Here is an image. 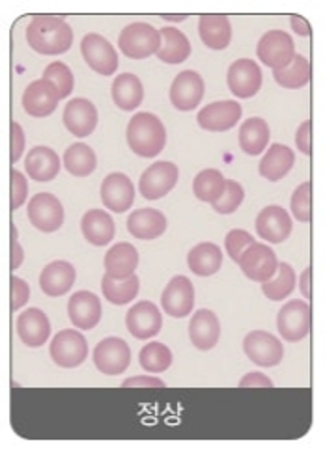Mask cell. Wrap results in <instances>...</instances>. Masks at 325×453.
Returning a JSON list of instances; mask_svg holds the SVG:
<instances>
[{"mask_svg": "<svg viewBox=\"0 0 325 453\" xmlns=\"http://www.w3.org/2000/svg\"><path fill=\"white\" fill-rule=\"evenodd\" d=\"M256 55H259V60L264 65L271 69H282L296 58L294 38L284 30H269L260 38Z\"/></svg>", "mask_w": 325, "mask_h": 453, "instance_id": "cell-6", "label": "cell"}, {"mask_svg": "<svg viewBox=\"0 0 325 453\" xmlns=\"http://www.w3.org/2000/svg\"><path fill=\"white\" fill-rule=\"evenodd\" d=\"M141 280L139 276L133 274L126 280H116V278L105 274L104 280H101V291H104V297L116 306H124L129 304L136 295H139Z\"/></svg>", "mask_w": 325, "mask_h": 453, "instance_id": "cell-38", "label": "cell"}, {"mask_svg": "<svg viewBox=\"0 0 325 453\" xmlns=\"http://www.w3.org/2000/svg\"><path fill=\"white\" fill-rule=\"evenodd\" d=\"M298 284V278H296V271L290 264H279V271L277 274L271 278V280L262 284V293L266 295V299L273 301V303H279L288 299L290 295L294 293Z\"/></svg>", "mask_w": 325, "mask_h": 453, "instance_id": "cell-40", "label": "cell"}, {"mask_svg": "<svg viewBox=\"0 0 325 453\" xmlns=\"http://www.w3.org/2000/svg\"><path fill=\"white\" fill-rule=\"evenodd\" d=\"M64 166L75 178H89L97 166V157L90 146L75 142L64 151Z\"/></svg>", "mask_w": 325, "mask_h": 453, "instance_id": "cell-37", "label": "cell"}, {"mask_svg": "<svg viewBox=\"0 0 325 453\" xmlns=\"http://www.w3.org/2000/svg\"><path fill=\"white\" fill-rule=\"evenodd\" d=\"M292 217L281 205H267L256 217V234L271 245H281L292 234Z\"/></svg>", "mask_w": 325, "mask_h": 453, "instance_id": "cell-18", "label": "cell"}, {"mask_svg": "<svg viewBox=\"0 0 325 453\" xmlns=\"http://www.w3.org/2000/svg\"><path fill=\"white\" fill-rule=\"evenodd\" d=\"M290 211L298 222H311L313 220V183L305 181L290 198Z\"/></svg>", "mask_w": 325, "mask_h": 453, "instance_id": "cell-42", "label": "cell"}, {"mask_svg": "<svg viewBox=\"0 0 325 453\" xmlns=\"http://www.w3.org/2000/svg\"><path fill=\"white\" fill-rule=\"evenodd\" d=\"M187 265L197 276H212L222 265V252L213 242H200L187 254Z\"/></svg>", "mask_w": 325, "mask_h": 453, "instance_id": "cell-35", "label": "cell"}, {"mask_svg": "<svg viewBox=\"0 0 325 453\" xmlns=\"http://www.w3.org/2000/svg\"><path fill=\"white\" fill-rule=\"evenodd\" d=\"M294 165H296L294 150H290L286 144H273L262 157V161L259 165V173L264 180L277 183L288 176L290 170L294 168Z\"/></svg>", "mask_w": 325, "mask_h": 453, "instance_id": "cell-28", "label": "cell"}, {"mask_svg": "<svg viewBox=\"0 0 325 453\" xmlns=\"http://www.w3.org/2000/svg\"><path fill=\"white\" fill-rule=\"evenodd\" d=\"M126 326L133 338L150 340L159 334L163 326V316L156 304L150 301H141L126 313Z\"/></svg>", "mask_w": 325, "mask_h": 453, "instance_id": "cell-19", "label": "cell"}, {"mask_svg": "<svg viewBox=\"0 0 325 453\" xmlns=\"http://www.w3.org/2000/svg\"><path fill=\"white\" fill-rule=\"evenodd\" d=\"M254 237L245 232V230H232L228 232L227 239H225V247H227V252L230 256V259L234 261V264H239L242 261V256L245 254V250L254 245Z\"/></svg>", "mask_w": 325, "mask_h": 453, "instance_id": "cell-45", "label": "cell"}, {"mask_svg": "<svg viewBox=\"0 0 325 453\" xmlns=\"http://www.w3.org/2000/svg\"><path fill=\"white\" fill-rule=\"evenodd\" d=\"M242 112H244L242 104L237 101H232V99L215 101L198 112L197 121L204 131L225 133V131H230L234 126H237V121L242 119Z\"/></svg>", "mask_w": 325, "mask_h": 453, "instance_id": "cell-16", "label": "cell"}, {"mask_svg": "<svg viewBox=\"0 0 325 453\" xmlns=\"http://www.w3.org/2000/svg\"><path fill=\"white\" fill-rule=\"evenodd\" d=\"M94 364L104 375L124 373L131 364V349L122 338H105L94 349Z\"/></svg>", "mask_w": 325, "mask_h": 453, "instance_id": "cell-14", "label": "cell"}, {"mask_svg": "<svg viewBox=\"0 0 325 453\" xmlns=\"http://www.w3.org/2000/svg\"><path fill=\"white\" fill-rule=\"evenodd\" d=\"M42 79H45V81H49V82H53V84L57 86V90H58V94H60L62 99L70 97V94L74 92V86H75L74 73H72V69L67 67L64 62H53V64H49V65L45 67V72H43V77H42Z\"/></svg>", "mask_w": 325, "mask_h": 453, "instance_id": "cell-43", "label": "cell"}, {"mask_svg": "<svg viewBox=\"0 0 325 453\" xmlns=\"http://www.w3.org/2000/svg\"><path fill=\"white\" fill-rule=\"evenodd\" d=\"M60 94L53 82L45 79L32 81L23 94V109L32 118H47L53 114L60 103Z\"/></svg>", "mask_w": 325, "mask_h": 453, "instance_id": "cell-15", "label": "cell"}, {"mask_svg": "<svg viewBox=\"0 0 325 453\" xmlns=\"http://www.w3.org/2000/svg\"><path fill=\"white\" fill-rule=\"evenodd\" d=\"M81 232L90 245L94 247H105L114 239L116 224L112 217L107 211L101 209H90L89 213H84L81 220Z\"/></svg>", "mask_w": 325, "mask_h": 453, "instance_id": "cell-30", "label": "cell"}, {"mask_svg": "<svg viewBox=\"0 0 325 453\" xmlns=\"http://www.w3.org/2000/svg\"><path fill=\"white\" fill-rule=\"evenodd\" d=\"M49 355L58 368H79L89 357V342L79 330H60L49 347Z\"/></svg>", "mask_w": 325, "mask_h": 453, "instance_id": "cell-5", "label": "cell"}, {"mask_svg": "<svg viewBox=\"0 0 325 453\" xmlns=\"http://www.w3.org/2000/svg\"><path fill=\"white\" fill-rule=\"evenodd\" d=\"M180 170L174 163L159 161L153 163L150 168L144 170L139 181V190L146 200H159L165 198L170 190L178 183Z\"/></svg>", "mask_w": 325, "mask_h": 453, "instance_id": "cell-9", "label": "cell"}, {"mask_svg": "<svg viewBox=\"0 0 325 453\" xmlns=\"http://www.w3.org/2000/svg\"><path fill=\"white\" fill-rule=\"evenodd\" d=\"M271 131L264 118H249L239 127V146L247 155H262L269 144Z\"/></svg>", "mask_w": 325, "mask_h": 453, "instance_id": "cell-34", "label": "cell"}, {"mask_svg": "<svg viewBox=\"0 0 325 453\" xmlns=\"http://www.w3.org/2000/svg\"><path fill=\"white\" fill-rule=\"evenodd\" d=\"M163 19H166V21H183L185 15H163Z\"/></svg>", "mask_w": 325, "mask_h": 453, "instance_id": "cell-55", "label": "cell"}, {"mask_svg": "<svg viewBox=\"0 0 325 453\" xmlns=\"http://www.w3.org/2000/svg\"><path fill=\"white\" fill-rule=\"evenodd\" d=\"M139 364L148 373H163L173 365V351L165 343L151 342L141 349Z\"/></svg>", "mask_w": 325, "mask_h": 453, "instance_id": "cell-41", "label": "cell"}, {"mask_svg": "<svg viewBox=\"0 0 325 453\" xmlns=\"http://www.w3.org/2000/svg\"><path fill=\"white\" fill-rule=\"evenodd\" d=\"M311 276H313V269L311 265L306 267L301 274V280H299V289H301V295L305 299H313V291H311Z\"/></svg>", "mask_w": 325, "mask_h": 453, "instance_id": "cell-53", "label": "cell"}, {"mask_svg": "<svg viewBox=\"0 0 325 453\" xmlns=\"http://www.w3.org/2000/svg\"><path fill=\"white\" fill-rule=\"evenodd\" d=\"M118 47L131 60H144L161 49V30L148 23H131L120 32Z\"/></svg>", "mask_w": 325, "mask_h": 453, "instance_id": "cell-3", "label": "cell"}, {"mask_svg": "<svg viewBox=\"0 0 325 453\" xmlns=\"http://www.w3.org/2000/svg\"><path fill=\"white\" fill-rule=\"evenodd\" d=\"M311 134H313V121L311 119H305L303 124L298 127V133H296V146L298 150L311 157L313 155V142H311Z\"/></svg>", "mask_w": 325, "mask_h": 453, "instance_id": "cell-48", "label": "cell"}, {"mask_svg": "<svg viewBox=\"0 0 325 453\" xmlns=\"http://www.w3.org/2000/svg\"><path fill=\"white\" fill-rule=\"evenodd\" d=\"M128 232L141 241H153L166 232V217L158 209H136L128 219Z\"/></svg>", "mask_w": 325, "mask_h": 453, "instance_id": "cell-26", "label": "cell"}, {"mask_svg": "<svg viewBox=\"0 0 325 453\" xmlns=\"http://www.w3.org/2000/svg\"><path fill=\"white\" fill-rule=\"evenodd\" d=\"M204 90H206L204 79L197 72L187 69V72L178 73L173 84H170L168 99L176 111L190 112V111H195L200 104L204 97Z\"/></svg>", "mask_w": 325, "mask_h": 453, "instance_id": "cell-12", "label": "cell"}, {"mask_svg": "<svg viewBox=\"0 0 325 453\" xmlns=\"http://www.w3.org/2000/svg\"><path fill=\"white\" fill-rule=\"evenodd\" d=\"M111 96L120 111H136L144 101V86L136 75L122 73L114 79Z\"/></svg>", "mask_w": 325, "mask_h": 453, "instance_id": "cell-31", "label": "cell"}, {"mask_svg": "<svg viewBox=\"0 0 325 453\" xmlns=\"http://www.w3.org/2000/svg\"><path fill=\"white\" fill-rule=\"evenodd\" d=\"M12 299H13V310H21L28 299H30V288L19 276L12 278Z\"/></svg>", "mask_w": 325, "mask_h": 453, "instance_id": "cell-47", "label": "cell"}, {"mask_svg": "<svg viewBox=\"0 0 325 453\" xmlns=\"http://www.w3.org/2000/svg\"><path fill=\"white\" fill-rule=\"evenodd\" d=\"M191 55V43L185 34L174 27L161 28V49L158 58L165 64H182Z\"/></svg>", "mask_w": 325, "mask_h": 453, "instance_id": "cell-33", "label": "cell"}, {"mask_svg": "<svg viewBox=\"0 0 325 453\" xmlns=\"http://www.w3.org/2000/svg\"><path fill=\"white\" fill-rule=\"evenodd\" d=\"M25 144H27V138H25V131L23 127L17 124V121H13L12 124V148H13V153H12V161L17 163L21 159V155L25 151Z\"/></svg>", "mask_w": 325, "mask_h": 453, "instance_id": "cell-49", "label": "cell"}, {"mask_svg": "<svg viewBox=\"0 0 325 453\" xmlns=\"http://www.w3.org/2000/svg\"><path fill=\"white\" fill-rule=\"evenodd\" d=\"M13 232V241H12V252H13V269H19L21 267V264H23V259H25V254H23V249H21V245H19V241H17V230H15V226L12 228Z\"/></svg>", "mask_w": 325, "mask_h": 453, "instance_id": "cell-54", "label": "cell"}, {"mask_svg": "<svg viewBox=\"0 0 325 453\" xmlns=\"http://www.w3.org/2000/svg\"><path fill=\"white\" fill-rule=\"evenodd\" d=\"M290 25H292V30L301 38H306V36H311V34H313L311 23L306 21L303 15H290Z\"/></svg>", "mask_w": 325, "mask_h": 453, "instance_id": "cell-52", "label": "cell"}, {"mask_svg": "<svg viewBox=\"0 0 325 453\" xmlns=\"http://www.w3.org/2000/svg\"><path fill=\"white\" fill-rule=\"evenodd\" d=\"M239 388H273V382L264 373L252 372L239 380Z\"/></svg>", "mask_w": 325, "mask_h": 453, "instance_id": "cell-50", "label": "cell"}, {"mask_svg": "<svg viewBox=\"0 0 325 453\" xmlns=\"http://www.w3.org/2000/svg\"><path fill=\"white\" fill-rule=\"evenodd\" d=\"M279 334L288 343H298L311 334L313 310L311 304L294 299L286 303L277 316Z\"/></svg>", "mask_w": 325, "mask_h": 453, "instance_id": "cell-4", "label": "cell"}, {"mask_svg": "<svg viewBox=\"0 0 325 453\" xmlns=\"http://www.w3.org/2000/svg\"><path fill=\"white\" fill-rule=\"evenodd\" d=\"M273 79L286 90H299L311 82L313 65L303 55H296L290 65L282 69H273Z\"/></svg>", "mask_w": 325, "mask_h": 453, "instance_id": "cell-36", "label": "cell"}, {"mask_svg": "<svg viewBox=\"0 0 325 453\" xmlns=\"http://www.w3.org/2000/svg\"><path fill=\"white\" fill-rule=\"evenodd\" d=\"M122 388H165V382L156 377H133L122 382Z\"/></svg>", "mask_w": 325, "mask_h": 453, "instance_id": "cell-51", "label": "cell"}, {"mask_svg": "<svg viewBox=\"0 0 325 453\" xmlns=\"http://www.w3.org/2000/svg\"><path fill=\"white\" fill-rule=\"evenodd\" d=\"M161 306L170 318L183 319L195 308V288L187 276H174L161 295Z\"/></svg>", "mask_w": 325, "mask_h": 453, "instance_id": "cell-17", "label": "cell"}, {"mask_svg": "<svg viewBox=\"0 0 325 453\" xmlns=\"http://www.w3.org/2000/svg\"><path fill=\"white\" fill-rule=\"evenodd\" d=\"M67 316L79 330H92L101 321V303L92 291H77L67 303Z\"/></svg>", "mask_w": 325, "mask_h": 453, "instance_id": "cell-22", "label": "cell"}, {"mask_svg": "<svg viewBox=\"0 0 325 453\" xmlns=\"http://www.w3.org/2000/svg\"><path fill=\"white\" fill-rule=\"evenodd\" d=\"M62 119L66 129L74 136L87 138L97 127V109L94 107L92 101L84 97H75L66 104Z\"/></svg>", "mask_w": 325, "mask_h": 453, "instance_id": "cell-20", "label": "cell"}, {"mask_svg": "<svg viewBox=\"0 0 325 453\" xmlns=\"http://www.w3.org/2000/svg\"><path fill=\"white\" fill-rule=\"evenodd\" d=\"M198 36L208 49L222 50L232 42V25L227 15L206 13L198 19Z\"/></svg>", "mask_w": 325, "mask_h": 453, "instance_id": "cell-25", "label": "cell"}, {"mask_svg": "<svg viewBox=\"0 0 325 453\" xmlns=\"http://www.w3.org/2000/svg\"><path fill=\"white\" fill-rule=\"evenodd\" d=\"M227 82L236 97L251 99L262 88V69L251 58H239L228 67Z\"/></svg>", "mask_w": 325, "mask_h": 453, "instance_id": "cell-13", "label": "cell"}, {"mask_svg": "<svg viewBox=\"0 0 325 453\" xmlns=\"http://www.w3.org/2000/svg\"><path fill=\"white\" fill-rule=\"evenodd\" d=\"M17 334L27 347L36 349V347L47 343L50 336V323L40 308H28L17 318Z\"/></svg>", "mask_w": 325, "mask_h": 453, "instance_id": "cell-23", "label": "cell"}, {"mask_svg": "<svg viewBox=\"0 0 325 453\" xmlns=\"http://www.w3.org/2000/svg\"><path fill=\"white\" fill-rule=\"evenodd\" d=\"M28 196V183L25 173L19 170H12V207L19 209Z\"/></svg>", "mask_w": 325, "mask_h": 453, "instance_id": "cell-46", "label": "cell"}, {"mask_svg": "<svg viewBox=\"0 0 325 453\" xmlns=\"http://www.w3.org/2000/svg\"><path fill=\"white\" fill-rule=\"evenodd\" d=\"M27 42L38 55H64V52L72 49L74 30L66 23L64 17L34 15L27 27Z\"/></svg>", "mask_w": 325, "mask_h": 453, "instance_id": "cell-1", "label": "cell"}, {"mask_svg": "<svg viewBox=\"0 0 325 453\" xmlns=\"http://www.w3.org/2000/svg\"><path fill=\"white\" fill-rule=\"evenodd\" d=\"M81 55L90 69H94L96 73L104 77L114 75L118 69V52L114 50L111 42H107L96 32H90L82 38Z\"/></svg>", "mask_w": 325, "mask_h": 453, "instance_id": "cell-8", "label": "cell"}, {"mask_svg": "<svg viewBox=\"0 0 325 453\" xmlns=\"http://www.w3.org/2000/svg\"><path fill=\"white\" fill-rule=\"evenodd\" d=\"M126 138L129 150L135 155L144 157V159H151V157H158L165 150L166 129L156 114L136 112L129 119Z\"/></svg>", "mask_w": 325, "mask_h": 453, "instance_id": "cell-2", "label": "cell"}, {"mask_svg": "<svg viewBox=\"0 0 325 453\" xmlns=\"http://www.w3.org/2000/svg\"><path fill=\"white\" fill-rule=\"evenodd\" d=\"M101 202L112 213H126L135 202V187L122 172L109 173L101 183Z\"/></svg>", "mask_w": 325, "mask_h": 453, "instance_id": "cell-21", "label": "cell"}, {"mask_svg": "<svg viewBox=\"0 0 325 453\" xmlns=\"http://www.w3.org/2000/svg\"><path fill=\"white\" fill-rule=\"evenodd\" d=\"M105 271L116 280H126L139 267V252L129 242H118L105 254Z\"/></svg>", "mask_w": 325, "mask_h": 453, "instance_id": "cell-32", "label": "cell"}, {"mask_svg": "<svg viewBox=\"0 0 325 453\" xmlns=\"http://www.w3.org/2000/svg\"><path fill=\"white\" fill-rule=\"evenodd\" d=\"M75 267L70 261H53L40 274V288L47 297H62L75 284Z\"/></svg>", "mask_w": 325, "mask_h": 453, "instance_id": "cell-24", "label": "cell"}, {"mask_svg": "<svg viewBox=\"0 0 325 453\" xmlns=\"http://www.w3.org/2000/svg\"><path fill=\"white\" fill-rule=\"evenodd\" d=\"M28 220L43 234H53L64 224V207L50 193H40L28 202Z\"/></svg>", "mask_w": 325, "mask_h": 453, "instance_id": "cell-11", "label": "cell"}, {"mask_svg": "<svg viewBox=\"0 0 325 453\" xmlns=\"http://www.w3.org/2000/svg\"><path fill=\"white\" fill-rule=\"evenodd\" d=\"M25 170L28 173V178L34 181H53L60 172V159L55 150H50L47 146H36L27 155Z\"/></svg>", "mask_w": 325, "mask_h": 453, "instance_id": "cell-27", "label": "cell"}, {"mask_svg": "<svg viewBox=\"0 0 325 453\" xmlns=\"http://www.w3.org/2000/svg\"><path fill=\"white\" fill-rule=\"evenodd\" d=\"M242 267L244 274L252 282H267L279 271V259L277 254L273 252L267 245H262V242H254L251 245L245 254L242 256V261L237 264Z\"/></svg>", "mask_w": 325, "mask_h": 453, "instance_id": "cell-10", "label": "cell"}, {"mask_svg": "<svg viewBox=\"0 0 325 453\" xmlns=\"http://www.w3.org/2000/svg\"><path fill=\"white\" fill-rule=\"evenodd\" d=\"M227 190V180L215 168L202 170L193 181V193L200 202L215 203Z\"/></svg>", "mask_w": 325, "mask_h": 453, "instance_id": "cell-39", "label": "cell"}, {"mask_svg": "<svg viewBox=\"0 0 325 453\" xmlns=\"http://www.w3.org/2000/svg\"><path fill=\"white\" fill-rule=\"evenodd\" d=\"M244 353L260 368H275L284 358V347L277 336L266 330H252L244 338Z\"/></svg>", "mask_w": 325, "mask_h": 453, "instance_id": "cell-7", "label": "cell"}, {"mask_svg": "<svg viewBox=\"0 0 325 453\" xmlns=\"http://www.w3.org/2000/svg\"><path fill=\"white\" fill-rule=\"evenodd\" d=\"M244 200H245V190H244V187L239 185L237 181H234V180H227V190H225V195H222V196H221L215 203H212V205H213V209H215V211H217L219 215H230V213L237 211L239 205L244 203Z\"/></svg>", "mask_w": 325, "mask_h": 453, "instance_id": "cell-44", "label": "cell"}, {"mask_svg": "<svg viewBox=\"0 0 325 453\" xmlns=\"http://www.w3.org/2000/svg\"><path fill=\"white\" fill-rule=\"evenodd\" d=\"M190 338L198 351H210L219 343L221 323L212 310H198L190 323Z\"/></svg>", "mask_w": 325, "mask_h": 453, "instance_id": "cell-29", "label": "cell"}]
</instances>
